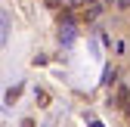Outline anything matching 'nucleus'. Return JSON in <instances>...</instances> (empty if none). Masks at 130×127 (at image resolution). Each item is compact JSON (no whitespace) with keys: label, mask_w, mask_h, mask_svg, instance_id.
Listing matches in <instances>:
<instances>
[{"label":"nucleus","mask_w":130,"mask_h":127,"mask_svg":"<svg viewBox=\"0 0 130 127\" xmlns=\"http://www.w3.org/2000/svg\"><path fill=\"white\" fill-rule=\"evenodd\" d=\"M74 37H77V28H74V25H62V28H59V43H62V46H71Z\"/></svg>","instance_id":"f257e3e1"},{"label":"nucleus","mask_w":130,"mask_h":127,"mask_svg":"<svg viewBox=\"0 0 130 127\" xmlns=\"http://www.w3.org/2000/svg\"><path fill=\"white\" fill-rule=\"evenodd\" d=\"M6 37H9V15L0 12V46L6 43Z\"/></svg>","instance_id":"f03ea898"},{"label":"nucleus","mask_w":130,"mask_h":127,"mask_svg":"<svg viewBox=\"0 0 130 127\" xmlns=\"http://www.w3.org/2000/svg\"><path fill=\"white\" fill-rule=\"evenodd\" d=\"M99 9H102L99 3H93V6H87V9H84V15H80V19H84V22H96V15H99Z\"/></svg>","instance_id":"7ed1b4c3"},{"label":"nucleus","mask_w":130,"mask_h":127,"mask_svg":"<svg viewBox=\"0 0 130 127\" xmlns=\"http://www.w3.org/2000/svg\"><path fill=\"white\" fill-rule=\"evenodd\" d=\"M87 127H105L99 118H93V115H87Z\"/></svg>","instance_id":"20e7f679"},{"label":"nucleus","mask_w":130,"mask_h":127,"mask_svg":"<svg viewBox=\"0 0 130 127\" xmlns=\"http://www.w3.org/2000/svg\"><path fill=\"white\" fill-rule=\"evenodd\" d=\"M118 9H130V0H118Z\"/></svg>","instance_id":"39448f33"}]
</instances>
